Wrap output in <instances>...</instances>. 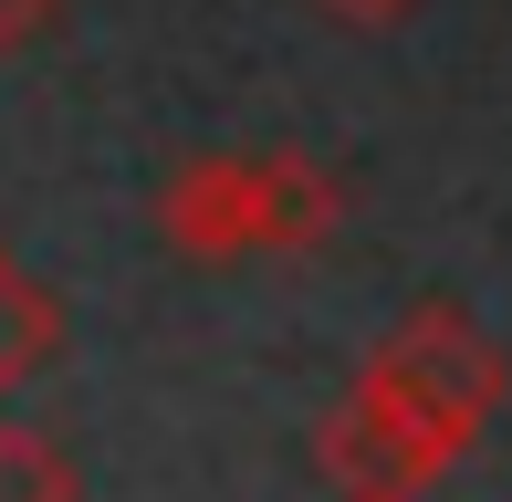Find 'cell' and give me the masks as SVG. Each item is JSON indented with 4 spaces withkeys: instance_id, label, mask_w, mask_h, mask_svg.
Returning a JSON list of instances; mask_svg holds the SVG:
<instances>
[{
    "instance_id": "obj_1",
    "label": "cell",
    "mask_w": 512,
    "mask_h": 502,
    "mask_svg": "<svg viewBox=\"0 0 512 502\" xmlns=\"http://www.w3.org/2000/svg\"><path fill=\"white\" fill-rule=\"evenodd\" d=\"M502 387H512V367H502V346L471 314L460 304H418L356 367V387L335 398L314 461H324L335 492H429V482H450L481 450Z\"/></svg>"
},
{
    "instance_id": "obj_2",
    "label": "cell",
    "mask_w": 512,
    "mask_h": 502,
    "mask_svg": "<svg viewBox=\"0 0 512 502\" xmlns=\"http://www.w3.org/2000/svg\"><path fill=\"white\" fill-rule=\"evenodd\" d=\"M157 231L178 262H262L272 251V157H189L157 189Z\"/></svg>"
},
{
    "instance_id": "obj_3",
    "label": "cell",
    "mask_w": 512,
    "mask_h": 502,
    "mask_svg": "<svg viewBox=\"0 0 512 502\" xmlns=\"http://www.w3.org/2000/svg\"><path fill=\"white\" fill-rule=\"evenodd\" d=\"M272 157V251H314V241H335V220H345V178L324 168V157L304 147H262Z\"/></svg>"
},
{
    "instance_id": "obj_4",
    "label": "cell",
    "mask_w": 512,
    "mask_h": 502,
    "mask_svg": "<svg viewBox=\"0 0 512 502\" xmlns=\"http://www.w3.org/2000/svg\"><path fill=\"white\" fill-rule=\"evenodd\" d=\"M53 346H63V304H53L21 262H0V398H11L21 377L53 367Z\"/></svg>"
},
{
    "instance_id": "obj_5",
    "label": "cell",
    "mask_w": 512,
    "mask_h": 502,
    "mask_svg": "<svg viewBox=\"0 0 512 502\" xmlns=\"http://www.w3.org/2000/svg\"><path fill=\"white\" fill-rule=\"evenodd\" d=\"M84 471L63 461L42 429H0V492H74Z\"/></svg>"
},
{
    "instance_id": "obj_6",
    "label": "cell",
    "mask_w": 512,
    "mask_h": 502,
    "mask_svg": "<svg viewBox=\"0 0 512 502\" xmlns=\"http://www.w3.org/2000/svg\"><path fill=\"white\" fill-rule=\"evenodd\" d=\"M324 21H345V32H398V21H418L429 0H314Z\"/></svg>"
},
{
    "instance_id": "obj_7",
    "label": "cell",
    "mask_w": 512,
    "mask_h": 502,
    "mask_svg": "<svg viewBox=\"0 0 512 502\" xmlns=\"http://www.w3.org/2000/svg\"><path fill=\"white\" fill-rule=\"evenodd\" d=\"M53 21H63V0H0V53H32Z\"/></svg>"
}]
</instances>
